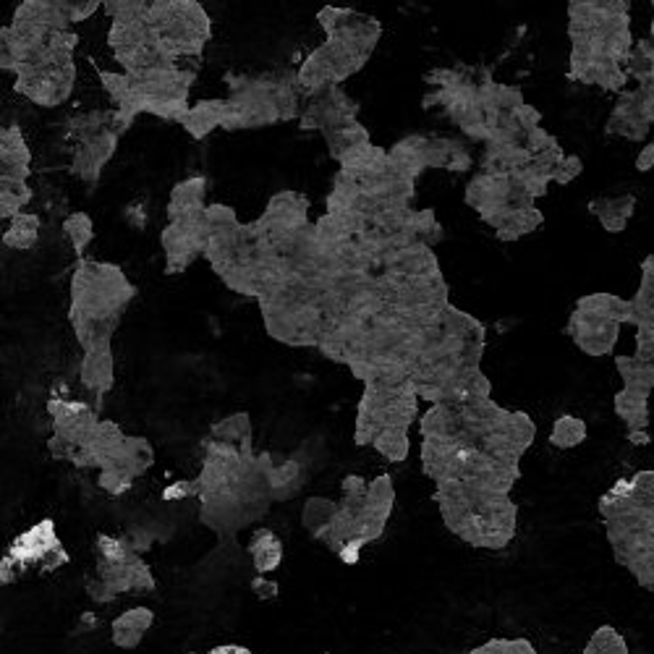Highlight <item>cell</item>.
Here are the masks:
<instances>
[{"label":"cell","instance_id":"1","mask_svg":"<svg viewBox=\"0 0 654 654\" xmlns=\"http://www.w3.org/2000/svg\"><path fill=\"white\" fill-rule=\"evenodd\" d=\"M317 21L327 40L301 61L296 79L304 97L327 87H341L348 76L362 71L382 37V24L354 8L322 6Z\"/></svg>","mask_w":654,"mask_h":654},{"label":"cell","instance_id":"2","mask_svg":"<svg viewBox=\"0 0 654 654\" xmlns=\"http://www.w3.org/2000/svg\"><path fill=\"white\" fill-rule=\"evenodd\" d=\"M137 296V286L118 265L79 259L71 273L69 322L82 351L110 343L121 317Z\"/></svg>","mask_w":654,"mask_h":654},{"label":"cell","instance_id":"3","mask_svg":"<svg viewBox=\"0 0 654 654\" xmlns=\"http://www.w3.org/2000/svg\"><path fill=\"white\" fill-rule=\"evenodd\" d=\"M435 503L450 532L477 550H505L516 537L518 511L511 495L445 482L437 484Z\"/></svg>","mask_w":654,"mask_h":654},{"label":"cell","instance_id":"4","mask_svg":"<svg viewBox=\"0 0 654 654\" xmlns=\"http://www.w3.org/2000/svg\"><path fill=\"white\" fill-rule=\"evenodd\" d=\"M228 84V116L223 131H252L301 118L304 92L296 71L273 74H225Z\"/></svg>","mask_w":654,"mask_h":654},{"label":"cell","instance_id":"5","mask_svg":"<svg viewBox=\"0 0 654 654\" xmlns=\"http://www.w3.org/2000/svg\"><path fill=\"white\" fill-rule=\"evenodd\" d=\"M416 388L411 377L388 375L364 385L362 401L356 409L354 443L372 448L375 437L385 430L409 432L416 419Z\"/></svg>","mask_w":654,"mask_h":654},{"label":"cell","instance_id":"6","mask_svg":"<svg viewBox=\"0 0 654 654\" xmlns=\"http://www.w3.org/2000/svg\"><path fill=\"white\" fill-rule=\"evenodd\" d=\"M144 19L157 42L176 58L202 55L212 40V19L197 0H150Z\"/></svg>","mask_w":654,"mask_h":654},{"label":"cell","instance_id":"7","mask_svg":"<svg viewBox=\"0 0 654 654\" xmlns=\"http://www.w3.org/2000/svg\"><path fill=\"white\" fill-rule=\"evenodd\" d=\"M131 79V116L142 113L163 118V121L181 123L189 113V89L197 79L191 69H173L163 74L129 76Z\"/></svg>","mask_w":654,"mask_h":654},{"label":"cell","instance_id":"8","mask_svg":"<svg viewBox=\"0 0 654 654\" xmlns=\"http://www.w3.org/2000/svg\"><path fill=\"white\" fill-rule=\"evenodd\" d=\"M69 563V552L63 550V542L55 532L53 518H42L32 529L21 532L11 542L6 558L0 560V581L11 584L24 571L53 573Z\"/></svg>","mask_w":654,"mask_h":654},{"label":"cell","instance_id":"9","mask_svg":"<svg viewBox=\"0 0 654 654\" xmlns=\"http://www.w3.org/2000/svg\"><path fill=\"white\" fill-rule=\"evenodd\" d=\"M466 205L479 212V218L495 231L518 210L534 207V197L516 178H500L477 173L466 186Z\"/></svg>","mask_w":654,"mask_h":654},{"label":"cell","instance_id":"10","mask_svg":"<svg viewBox=\"0 0 654 654\" xmlns=\"http://www.w3.org/2000/svg\"><path fill=\"white\" fill-rule=\"evenodd\" d=\"M48 414L53 419V435L48 440V450L53 458L76 464V458L87 448L89 437L95 435L97 424L103 422L97 416V409H92L84 401H61V398H50Z\"/></svg>","mask_w":654,"mask_h":654},{"label":"cell","instance_id":"11","mask_svg":"<svg viewBox=\"0 0 654 654\" xmlns=\"http://www.w3.org/2000/svg\"><path fill=\"white\" fill-rule=\"evenodd\" d=\"M152 589H155V576L139 552L121 563L97 560L95 579L87 584L89 597L95 602H113L123 594H147Z\"/></svg>","mask_w":654,"mask_h":654},{"label":"cell","instance_id":"12","mask_svg":"<svg viewBox=\"0 0 654 654\" xmlns=\"http://www.w3.org/2000/svg\"><path fill=\"white\" fill-rule=\"evenodd\" d=\"M76 84V63L69 66H27L16 74L14 89L40 108H58L71 97Z\"/></svg>","mask_w":654,"mask_h":654},{"label":"cell","instance_id":"13","mask_svg":"<svg viewBox=\"0 0 654 654\" xmlns=\"http://www.w3.org/2000/svg\"><path fill=\"white\" fill-rule=\"evenodd\" d=\"M207 239H210V233H207L205 225V212L197 215V218L176 220V223L165 225L163 233H160V246H163L165 254V273H186L194 259L205 257Z\"/></svg>","mask_w":654,"mask_h":654},{"label":"cell","instance_id":"14","mask_svg":"<svg viewBox=\"0 0 654 654\" xmlns=\"http://www.w3.org/2000/svg\"><path fill=\"white\" fill-rule=\"evenodd\" d=\"M359 121V103L348 97L341 87H327L304 97L299 129L301 131H325Z\"/></svg>","mask_w":654,"mask_h":654},{"label":"cell","instance_id":"15","mask_svg":"<svg viewBox=\"0 0 654 654\" xmlns=\"http://www.w3.org/2000/svg\"><path fill=\"white\" fill-rule=\"evenodd\" d=\"M254 223L262 239H283L288 233L309 225V199L299 191H278Z\"/></svg>","mask_w":654,"mask_h":654},{"label":"cell","instance_id":"16","mask_svg":"<svg viewBox=\"0 0 654 654\" xmlns=\"http://www.w3.org/2000/svg\"><path fill=\"white\" fill-rule=\"evenodd\" d=\"M618 330V322L605 320V317H597V314L576 307H573L571 320H568L571 341L589 356L613 354L615 343H618Z\"/></svg>","mask_w":654,"mask_h":654},{"label":"cell","instance_id":"17","mask_svg":"<svg viewBox=\"0 0 654 654\" xmlns=\"http://www.w3.org/2000/svg\"><path fill=\"white\" fill-rule=\"evenodd\" d=\"M118 139H121V134L116 129H105L95 137L82 139L74 152V160H71V176L84 181V184H97L100 176H103L105 165L116 155Z\"/></svg>","mask_w":654,"mask_h":654},{"label":"cell","instance_id":"18","mask_svg":"<svg viewBox=\"0 0 654 654\" xmlns=\"http://www.w3.org/2000/svg\"><path fill=\"white\" fill-rule=\"evenodd\" d=\"M79 382H82V388L87 390L89 396H95L97 406H100L103 396L113 390V382H116V364H113V346L110 343L84 351Z\"/></svg>","mask_w":654,"mask_h":654},{"label":"cell","instance_id":"19","mask_svg":"<svg viewBox=\"0 0 654 654\" xmlns=\"http://www.w3.org/2000/svg\"><path fill=\"white\" fill-rule=\"evenodd\" d=\"M126 437L129 435H123V430L116 422H100L95 435L89 437L87 448L76 458L74 466L76 469H108L118 458V453H121Z\"/></svg>","mask_w":654,"mask_h":654},{"label":"cell","instance_id":"20","mask_svg":"<svg viewBox=\"0 0 654 654\" xmlns=\"http://www.w3.org/2000/svg\"><path fill=\"white\" fill-rule=\"evenodd\" d=\"M32 173V152H29L24 131L11 123L0 131V178L6 181H27Z\"/></svg>","mask_w":654,"mask_h":654},{"label":"cell","instance_id":"21","mask_svg":"<svg viewBox=\"0 0 654 654\" xmlns=\"http://www.w3.org/2000/svg\"><path fill=\"white\" fill-rule=\"evenodd\" d=\"M207 178L202 173L197 176H189L184 181H178L171 189V197H168V220L176 223V220H189L197 218L207 210Z\"/></svg>","mask_w":654,"mask_h":654},{"label":"cell","instance_id":"22","mask_svg":"<svg viewBox=\"0 0 654 654\" xmlns=\"http://www.w3.org/2000/svg\"><path fill=\"white\" fill-rule=\"evenodd\" d=\"M225 116H228V100L225 97H210V100H199L189 108L184 118H181V129L189 134L191 139L210 137L215 129H223Z\"/></svg>","mask_w":654,"mask_h":654},{"label":"cell","instance_id":"23","mask_svg":"<svg viewBox=\"0 0 654 654\" xmlns=\"http://www.w3.org/2000/svg\"><path fill=\"white\" fill-rule=\"evenodd\" d=\"M155 623L150 607H131L110 623V641L118 649H137Z\"/></svg>","mask_w":654,"mask_h":654},{"label":"cell","instance_id":"24","mask_svg":"<svg viewBox=\"0 0 654 654\" xmlns=\"http://www.w3.org/2000/svg\"><path fill=\"white\" fill-rule=\"evenodd\" d=\"M427 168H440L450 173H466L471 168V155L464 142L450 137H427Z\"/></svg>","mask_w":654,"mask_h":654},{"label":"cell","instance_id":"25","mask_svg":"<svg viewBox=\"0 0 654 654\" xmlns=\"http://www.w3.org/2000/svg\"><path fill=\"white\" fill-rule=\"evenodd\" d=\"M388 155L398 171L411 181H416L424 171H430L427 168V137H422V134H409V137L398 139L388 150Z\"/></svg>","mask_w":654,"mask_h":654},{"label":"cell","instance_id":"26","mask_svg":"<svg viewBox=\"0 0 654 654\" xmlns=\"http://www.w3.org/2000/svg\"><path fill=\"white\" fill-rule=\"evenodd\" d=\"M636 210L634 194H623V197H600L589 202V212L600 220L602 228L607 233H623L628 220Z\"/></svg>","mask_w":654,"mask_h":654},{"label":"cell","instance_id":"27","mask_svg":"<svg viewBox=\"0 0 654 654\" xmlns=\"http://www.w3.org/2000/svg\"><path fill=\"white\" fill-rule=\"evenodd\" d=\"M152 464H155V450H152L150 440L147 437H126L121 453H118V458L108 469L121 471L129 479H137L142 474H147Z\"/></svg>","mask_w":654,"mask_h":654},{"label":"cell","instance_id":"28","mask_svg":"<svg viewBox=\"0 0 654 654\" xmlns=\"http://www.w3.org/2000/svg\"><path fill=\"white\" fill-rule=\"evenodd\" d=\"M309 479L307 464H301L299 458H288L283 464H275L270 471V490H273L275 503H286L296 498Z\"/></svg>","mask_w":654,"mask_h":654},{"label":"cell","instance_id":"29","mask_svg":"<svg viewBox=\"0 0 654 654\" xmlns=\"http://www.w3.org/2000/svg\"><path fill=\"white\" fill-rule=\"evenodd\" d=\"M249 555L257 576H270L283 563V542L273 529H257L249 539Z\"/></svg>","mask_w":654,"mask_h":654},{"label":"cell","instance_id":"30","mask_svg":"<svg viewBox=\"0 0 654 654\" xmlns=\"http://www.w3.org/2000/svg\"><path fill=\"white\" fill-rule=\"evenodd\" d=\"M576 309L592 312L597 317L618 322V325L620 322H634V301L620 299V296H613V293H589V296H581L576 301Z\"/></svg>","mask_w":654,"mask_h":654},{"label":"cell","instance_id":"31","mask_svg":"<svg viewBox=\"0 0 654 654\" xmlns=\"http://www.w3.org/2000/svg\"><path fill=\"white\" fill-rule=\"evenodd\" d=\"M322 139H325L327 150H330V157H333V160H338V163H341L346 155H351L356 147H362V144L372 142V139H369L367 126H364L362 121L346 123V126H338V129L325 131V134H322Z\"/></svg>","mask_w":654,"mask_h":654},{"label":"cell","instance_id":"32","mask_svg":"<svg viewBox=\"0 0 654 654\" xmlns=\"http://www.w3.org/2000/svg\"><path fill=\"white\" fill-rule=\"evenodd\" d=\"M341 513V503L333 498H309L301 508V526L312 534L314 539H320L322 534L333 526V521Z\"/></svg>","mask_w":654,"mask_h":654},{"label":"cell","instance_id":"33","mask_svg":"<svg viewBox=\"0 0 654 654\" xmlns=\"http://www.w3.org/2000/svg\"><path fill=\"white\" fill-rule=\"evenodd\" d=\"M210 437L223 440V443L239 445V448H254V430H252V416L246 411L231 414L220 419L218 424H212Z\"/></svg>","mask_w":654,"mask_h":654},{"label":"cell","instance_id":"34","mask_svg":"<svg viewBox=\"0 0 654 654\" xmlns=\"http://www.w3.org/2000/svg\"><path fill=\"white\" fill-rule=\"evenodd\" d=\"M615 367H618L620 377H623L628 390H636V393H644V396L652 393L654 362L639 359V356H618V359H615Z\"/></svg>","mask_w":654,"mask_h":654},{"label":"cell","instance_id":"35","mask_svg":"<svg viewBox=\"0 0 654 654\" xmlns=\"http://www.w3.org/2000/svg\"><path fill=\"white\" fill-rule=\"evenodd\" d=\"M40 218L32 212H21L8 223L6 233H3V246L6 249H16V252H27L40 239Z\"/></svg>","mask_w":654,"mask_h":654},{"label":"cell","instance_id":"36","mask_svg":"<svg viewBox=\"0 0 654 654\" xmlns=\"http://www.w3.org/2000/svg\"><path fill=\"white\" fill-rule=\"evenodd\" d=\"M647 401L649 396H644V393L623 388L618 396H615V414H618L631 430H647L649 424Z\"/></svg>","mask_w":654,"mask_h":654},{"label":"cell","instance_id":"37","mask_svg":"<svg viewBox=\"0 0 654 654\" xmlns=\"http://www.w3.org/2000/svg\"><path fill=\"white\" fill-rule=\"evenodd\" d=\"M32 202V189L27 181H6L0 178V218L11 220L24 212V207Z\"/></svg>","mask_w":654,"mask_h":654},{"label":"cell","instance_id":"38","mask_svg":"<svg viewBox=\"0 0 654 654\" xmlns=\"http://www.w3.org/2000/svg\"><path fill=\"white\" fill-rule=\"evenodd\" d=\"M542 210H539L537 205L534 207H526V210H518L516 215H511V218L505 220L503 228H498V239L500 241H518L524 239V236H529V233H534L542 225Z\"/></svg>","mask_w":654,"mask_h":654},{"label":"cell","instance_id":"39","mask_svg":"<svg viewBox=\"0 0 654 654\" xmlns=\"http://www.w3.org/2000/svg\"><path fill=\"white\" fill-rule=\"evenodd\" d=\"M584 440H586L584 419H579V416H571V414H563L555 419V424H552V432H550V445H555V448H560V450H568V448H576V445H581Z\"/></svg>","mask_w":654,"mask_h":654},{"label":"cell","instance_id":"40","mask_svg":"<svg viewBox=\"0 0 654 654\" xmlns=\"http://www.w3.org/2000/svg\"><path fill=\"white\" fill-rule=\"evenodd\" d=\"M63 231L69 236L76 257L84 259L87 246L95 239V223H92V218H89L87 212H71L69 218L63 220Z\"/></svg>","mask_w":654,"mask_h":654},{"label":"cell","instance_id":"41","mask_svg":"<svg viewBox=\"0 0 654 654\" xmlns=\"http://www.w3.org/2000/svg\"><path fill=\"white\" fill-rule=\"evenodd\" d=\"M626 74L634 76L639 84H647L654 79V53H652V48H649L647 37L636 42L634 50H631V55H628Z\"/></svg>","mask_w":654,"mask_h":654},{"label":"cell","instance_id":"42","mask_svg":"<svg viewBox=\"0 0 654 654\" xmlns=\"http://www.w3.org/2000/svg\"><path fill=\"white\" fill-rule=\"evenodd\" d=\"M409 445H411L409 432L385 430L375 437L372 448H375L377 453H382V456L388 458V461H393V464H401V461L409 458Z\"/></svg>","mask_w":654,"mask_h":654},{"label":"cell","instance_id":"43","mask_svg":"<svg viewBox=\"0 0 654 654\" xmlns=\"http://www.w3.org/2000/svg\"><path fill=\"white\" fill-rule=\"evenodd\" d=\"M147 6H150V0H105L103 3L110 21L144 19L147 16Z\"/></svg>","mask_w":654,"mask_h":654},{"label":"cell","instance_id":"44","mask_svg":"<svg viewBox=\"0 0 654 654\" xmlns=\"http://www.w3.org/2000/svg\"><path fill=\"white\" fill-rule=\"evenodd\" d=\"M581 654H628L626 644L613 628H600Z\"/></svg>","mask_w":654,"mask_h":654},{"label":"cell","instance_id":"45","mask_svg":"<svg viewBox=\"0 0 654 654\" xmlns=\"http://www.w3.org/2000/svg\"><path fill=\"white\" fill-rule=\"evenodd\" d=\"M471 654H537V649L526 639H495L482 644Z\"/></svg>","mask_w":654,"mask_h":654},{"label":"cell","instance_id":"46","mask_svg":"<svg viewBox=\"0 0 654 654\" xmlns=\"http://www.w3.org/2000/svg\"><path fill=\"white\" fill-rule=\"evenodd\" d=\"M191 498H199V490H197V482L194 479H181V482H173L168 484L163 490V500L165 503H181V500H191Z\"/></svg>","mask_w":654,"mask_h":654},{"label":"cell","instance_id":"47","mask_svg":"<svg viewBox=\"0 0 654 654\" xmlns=\"http://www.w3.org/2000/svg\"><path fill=\"white\" fill-rule=\"evenodd\" d=\"M131 484H134V479H129L126 474H121V471H100V487H103L108 495H123V492L131 490Z\"/></svg>","mask_w":654,"mask_h":654},{"label":"cell","instance_id":"48","mask_svg":"<svg viewBox=\"0 0 654 654\" xmlns=\"http://www.w3.org/2000/svg\"><path fill=\"white\" fill-rule=\"evenodd\" d=\"M581 171H584V163H581L579 155H566L563 157V163H560L558 173H555V184L566 186L571 184V181H576V178L581 176Z\"/></svg>","mask_w":654,"mask_h":654},{"label":"cell","instance_id":"49","mask_svg":"<svg viewBox=\"0 0 654 654\" xmlns=\"http://www.w3.org/2000/svg\"><path fill=\"white\" fill-rule=\"evenodd\" d=\"M100 6H103L100 0H66V14H69L71 24H79L95 14Z\"/></svg>","mask_w":654,"mask_h":654},{"label":"cell","instance_id":"50","mask_svg":"<svg viewBox=\"0 0 654 654\" xmlns=\"http://www.w3.org/2000/svg\"><path fill=\"white\" fill-rule=\"evenodd\" d=\"M636 356H639V359H647V362H654V325L639 327V335H636Z\"/></svg>","mask_w":654,"mask_h":654},{"label":"cell","instance_id":"51","mask_svg":"<svg viewBox=\"0 0 654 654\" xmlns=\"http://www.w3.org/2000/svg\"><path fill=\"white\" fill-rule=\"evenodd\" d=\"M654 168V144L649 142L644 150L639 152V157H636V171L639 173H647Z\"/></svg>","mask_w":654,"mask_h":654},{"label":"cell","instance_id":"52","mask_svg":"<svg viewBox=\"0 0 654 654\" xmlns=\"http://www.w3.org/2000/svg\"><path fill=\"white\" fill-rule=\"evenodd\" d=\"M254 589H257L259 597H273V594H278V584H273V581H265V576H257V581H254Z\"/></svg>","mask_w":654,"mask_h":654},{"label":"cell","instance_id":"53","mask_svg":"<svg viewBox=\"0 0 654 654\" xmlns=\"http://www.w3.org/2000/svg\"><path fill=\"white\" fill-rule=\"evenodd\" d=\"M207 654H254L252 649L241 647V644H220V647L210 649Z\"/></svg>","mask_w":654,"mask_h":654},{"label":"cell","instance_id":"54","mask_svg":"<svg viewBox=\"0 0 654 654\" xmlns=\"http://www.w3.org/2000/svg\"><path fill=\"white\" fill-rule=\"evenodd\" d=\"M628 440H631V443L647 445L649 443V435L644 430H631V432H628Z\"/></svg>","mask_w":654,"mask_h":654},{"label":"cell","instance_id":"55","mask_svg":"<svg viewBox=\"0 0 654 654\" xmlns=\"http://www.w3.org/2000/svg\"><path fill=\"white\" fill-rule=\"evenodd\" d=\"M184 654H197V652H184Z\"/></svg>","mask_w":654,"mask_h":654}]
</instances>
